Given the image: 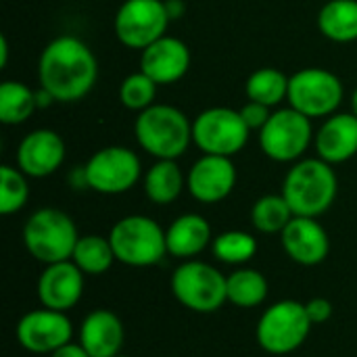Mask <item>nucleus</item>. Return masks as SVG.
I'll list each match as a JSON object with an SVG mask.
<instances>
[{
    "label": "nucleus",
    "instance_id": "1",
    "mask_svg": "<svg viewBox=\"0 0 357 357\" xmlns=\"http://www.w3.org/2000/svg\"><path fill=\"white\" fill-rule=\"evenodd\" d=\"M38 79L56 102H77L92 92L98 79L96 54L77 36H56L40 52Z\"/></svg>",
    "mask_w": 357,
    "mask_h": 357
},
{
    "label": "nucleus",
    "instance_id": "2",
    "mask_svg": "<svg viewBox=\"0 0 357 357\" xmlns=\"http://www.w3.org/2000/svg\"><path fill=\"white\" fill-rule=\"evenodd\" d=\"M339 178L335 165L320 157H303L293 163L282 180L280 195L287 199L295 215L320 218L337 201Z\"/></svg>",
    "mask_w": 357,
    "mask_h": 357
},
{
    "label": "nucleus",
    "instance_id": "3",
    "mask_svg": "<svg viewBox=\"0 0 357 357\" xmlns=\"http://www.w3.org/2000/svg\"><path fill=\"white\" fill-rule=\"evenodd\" d=\"M134 136L138 146L155 161H178L192 144V121L178 107L155 102L138 113L134 121Z\"/></svg>",
    "mask_w": 357,
    "mask_h": 357
},
{
    "label": "nucleus",
    "instance_id": "4",
    "mask_svg": "<svg viewBox=\"0 0 357 357\" xmlns=\"http://www.w3.org/2000/svg\"><path fill=\"white\" fill-rule=\"evenodd\" d=\"M77 241L79 234L73 218L56 207L33 211L23 226V245L27 253L44 266L71 259Z\"/></svg>",
    "mask_w": 357,
    "mask_h": 357
},
{
    "label": "nucleus",
    "instance_id": "5",
    "mask_svg": "<svg viewBox=\"0 0 357 357\" xmlns=\"http://www.w3.org/2000/svg\"><path fill=\"white\" fill-rule=\"evenodd\" d=\"M117 264L128 268H153L167 255L165 228L149 215H126L109 230Z\"/></svg>",
    "mask_w": 357,
    "mask_h": 357
},
{
    "label": "nucleus",
    "instance_id": "6",
    "mask_svg": "<svg viewBox=\"0 0 357 357\" xmlns=\"http://www.w3.org/2000/svg\"><path fill=\"white\" fill-rule=\"evenodd\" d=\"M312 320L305 312V303L295 299H282L272 303L257 320L255 339L257 345L270 356H289L297 351L312 333Z\"/></svg>",
    "mask_w": 357,
    "mask_h": 357
},
{
    "label": "nucleus",
    "instance_id": "7",
    "mask_svg": "<svg viewBox=\"0 0 357 357\" xmlns=\"http://www.w3.org/2000/svg\"><path fill=\"white\" fill-rule=\"evenodd\" d=\"M169 289L176 301L195 314H215L228 303L226 276L199 259L182 261L169 278Z\"/></svg>",
    "mask_w": 357,
    "mask_h": 357
},
{
    "label": "nucleus",
    "instance_id": "8",
    "mask_svg": "<svg viewBox=\"0 0 357 357\" xmlns=\"http://www.w3.org/2000/svg\"><path fill=\"white\" fill-rule=\"evenodd\" d=\"M312 119L293 107L272 111L266 126L257 132L261 153L276 163H297L314 142Z\"/></svg>",
    "mask_w": 357,
    "mask_h": 357
},
{
    "label": "nucleus",
    "instance_id": "9",
    "mask_svg": "<svg viewBox=\"0 0 357 357\" xmlns=\"http://www.w3.org/2000/svg\"><path fill=\"white\" fill-rule=\"evenodd\" d=\"M345 98L343 82L337 73L324 67H305L289 79V107L310 119H326L341 107Z\"/></svg>",
    "mask_w": 357,
    "mask_h": 357
},
{
    "label": "nucleus",
    "instance_id": "10",
    "mask_svg": "<svg viewBox=\"0 0 357 357\" xmlns=\"http://www.w3.org/2000/svg\"><path fill=\"white\" fill-rule=\"evenodd\" d=\"M249 134L241 111L230 107H209L192 119V144L203 155L232 159L247 146Z\"/></svg>",
    "mask_w": 357,
    "mask_h": 357
},
{
    "label": "nucleus",
    "instance_id": "11",
    "mask_svg": "<svg viewBox=\"0 0 357 357\" xmlns=\"http://www.w3.org/2000/svg\"><path fill=\"white\" fill-rule=\"evenodd\" d=\"M86 186L98 195H123L132 190L142 174L140 157L121 144L96 151L84 165Z\"/></svg>",
    "mask_w": 357,
    "mask_h": 357
},
{
    "label": "nucleus",
    "instance_id": "12",
    "mask_svg": "<svg viewBox=\"0 0 357 357\" xmlns=\"http://www.w3.org/2000/svg\"><path fill=\"white\" fill-rule=\"evenodd\" d=\"M172 17L165 0H123L115 13V38L132 50H144L167 36Z\"/></svg>",
    "mask_w": 357,
    "mask_h": 357
},
{
    "label": "nucleus",
    "instance_id": "13",
    "mask_svg": "<svg viewBox=\"0 0 357 357\" xmlns=\"http://www.w3.org/2000/svg\"><path fill=\"white\" fill-rule=\"evenodd\" d=\"M15 335L25 351L36 356H50L59 347L71 343L73 324L65 312L42 307L21 316Z\"/></svg>",
    "mask_w": 357,
    "mask_h": 357
},
{
    "label": "nucleus",
    "instance_id": "14",
    "mask_svg": "<svg viewBox=\"0 0 357 357\" xmlns=\"http://www.w3.org/2000/svg\"><path fill=\"white\" fill-rule=\"evenodd\" d=\"M236 178V167L230 157L201 155L186 174V190L195 201L215 205L232 195Z\"/></svg>",
    "mask_w": 357,
    "mask_h": 357
},
{
    "label": "nucleus",
    "instance_id": "15",
    "mask_svg": "<svg viewBox=\"0 0 357 357\" xmlns=\"http://www.w3.org/2000/svg\"><path fill=\"white\" fill-rule=\"evenodd\" d=\"M67 157L63 136L50 128H38L25 134L17 146V167L33 180L48 178L61 169Z\"/></svg>",
    "mask_w": 357,
    "mask_h": 357
},
{
    "label": "nucleus",
    "instance_id": "16",
    "mask_svg": "<svg viewBox=\"0 0 357 357\" xmlns=\"http://www.w3.org/2000/svg\"><path fill=\"white\" fill-rule=\"evenodd\" d=\"M84 278L86 274L71 259L44 266L38 278V299L42 307L65 312V314L73 310L84 297V289H86Z\"/></svg>",
    "mask_w": 357,
    "mask_h": 357
},
{
    "label": "nucleus",
    "instance_id": "17",
    "mask_svg": "<svg viewBox=\"0 0 357 357\" xmlns=\"http://www.w3.org/2000/svg\"><path fill=\"white\" fill-rule=\"evenodd\" d=\"M280 245L291 261L303 268L320 266L331 253V238L318 218L295 215L280 234Z\"/></svg>",
    "mask_w": 357,
    "mask_h": 357
},
{
    "label": "nucleus",
    "instance_id": "18",
    "mask_svg": "<svg viewBox=\"0 0 357 357\" xmlns=\"http://www.w3.org/2000/svg\"><path fill=\"white\" fill-rule=\"evenodd\" d=\"M190 48L174 36H163L140 52V71L159 86L178 84L190 69Z\"/></svg>",
    "mask_w": 357,
    "mask_h": 357
},
{
    "label": "nucleus",
    "instance_id": "19",
    "mask_svg": "<svg viewBox=\"0 0 357 357\" xmlns=\"http://www.w3.org/2000/svg\"><path fill=\"white\" fill-rule=\"evenodd\" d=\"M77 337L90 357H117L126 341V331L115 312L100 307L84 316Z\"/></svg>",
    "mask_w": 357,
    "mask_h": 357
},
{
    "label": "nucleus",
    "instance_id": "20",
    "mask_svg": "<svg viewBox=\"0 0 357 357\" xmlns=\"http://www.w3.org/2000/svg\"><path fill=\"white\" fill-rule=\"evenodd\" d=\"M320 159L331 165L345 163L357 155V117L354 113H333L322 121L314 136Z\"/></svg>",
    "mask_w": 357,
    "mask_h": 357
},
{
    "label": "nucleus",
    "instance_id": "21",
    "mask_svg": "<svg viewBox=\"0 0 357 357\" xmlns=\"http://www.w3.org/2000/svg\"><path fill=\"white\" fill-rule=\"evenodd\" d=\"M167 255L182 261L195 259L213 243L211 224L201 213H182L165 228Z\"/></svg>",
    "mask_w": 357,
    "mask_h": 357
},
{
    "label": "nucleus",
    "instance_id": "22",
    "mask_svg": "<svg viewBox=\"0 0 357 357\" xmlns=\"http://www.w3.org/2000/svg\"><path fill=\"white\" fill-rule=\"evenodd\" d=\"M142 188L151 203L172 205L180 199L186 188V176L178 161L157 159L142 176Z\"/></svg>",
    "mask_w": 357,
    "mask_h": 357
},
{
    "label": "nucleus",
    "instance_id": "23",
    "mask_svg": "<svg viewBox=\"0 0 357 357\" xmlns=\"http://www.w3.org/2000/svg\"><path fill=\"white\" fill-rule=\"evenodd\" d=\"M320 33L337 44L357 40V0H328L318 13Z\"/></svg>",
    "mask_w": 357,
    "mask_h": 357
},
{
    "label": "nucleus",
    "instance_id": "24",
    "mask_svg": "<svg viewBox=\"0 0 357 357\" xmlns=\"http://www.w3.org/2000/svg\"><path fill=\"white\" fill-rule=\"evenodd\" d=\"M226 293H228V303H232L234 307L253 310L268 299L270 284L259 270L243 266L226 276Z\"/></svg>",
    "mask_w": 357,
    "mask_h": 357
},
{
    "label": "nucleus",
    "instance_id": "25",
    "mask_svg": "<svg viewBox=\"0 0 357 357\" xmlns=\"http://www.w3.org/2000/svg\"><path fill=\"white\" fill-rule=\"evenodd\" d=\"M71 261L86 276H102L113 268L117 257H115L109 236L86 234V236H79V241L73 249Z\"/></svg>",
    "mask_w": 357,
    "mask_h": 357
},
{
    "label": "nucleus",
    "instance_id": "26",
    "mask_svg": "<svg viewBox=\"0 0 357 357\" xmlns=\"http://www.w3.org/2000/svg\"><path fill=\"white\" fill-rule=\"evenodd\" d=\"M289 79L284 71L276 67H259L245 82V94L249 100L261 102L270 109L278 107L289 96Z\"/></svg>",
    "mask_w": 357,
    "mask_h": 357
},
{
    "label": "nucleus",
    "instance_id": "27",
    "mask_svg": "<svg viewBox=\"0 0 357 357\" xmlns=\"http://www.w3.org/2000/svg\"><path fill=\"white\" fill-rule=\"evenodd\" d=\"M38 109L36 90L17 79H4L0 84V123L21 126Z\"/></svg>",
    "mask_w": 357,
    "mask_h": 357
},
{
    "label": "nucleus",
    "instance_id": "28",
    "mask_svg": "<svg viewBox=\"0 0 357 357\" xmlns=\"http://www.w3.org/2000/svg\"><path fill=\"white\" fill-rule=\"evenodd\" d=\"M293 218L295 213L282 195H264L251 207V224L261 234H282Z\"/></svg>",
    "mask_w": 357,
    "mask_h": 357
},
{
    "label": "nucleus",
    "instance_id": "29",
    "mask_svg": "<svg viewBox=\"0 0 357 357\" xmlns=\"http://www.w3.org/2000/svg\"><path fill=\"white\" fill-rule=\"evenodd\" d=\"M211 253L222 264L243 268L257 255V238L245 230H226L213 236Z\"/></svg>",
    "mask_w": 357,
    "mask_h": 357
},
{
    "label": "nucleus",
    "instance_id": "30",
    "mask_svg": "<svg viewBox=\"0 0 357 357\" xmlns=\"http://www.w3.org/2000/svg\"><path fill=\"white\" fill-rule=\"evenodd\" d=\"M29 201V184L27 176L15 165L0 167V213L15 215Z\"/></svg>",
    "mask_w": 357,
    "mask_h": 357
},
{
    "label": "nucleus",
    "instance_id": "31",
    "mask_svg": "<svg viewBox=\"0 0 357 357\" xmlns=\"http://www.w3.org/2000/svg\"><path fill=\"white\" fill-rule=\"evenodd\" d=\"M159 84L151 79L144 71H136L123 77L119 84V102L134 113H142L144 109L155 105Z\"/></svg>",
    "mask_w": 357,
    "mask_h": 357
},
{
    "label": "nucleus",
    "instance_id": "32",
    "mask_svg": "<svg viewBox=\"0 0 357 357\" xmlns=\"http://www.w3.org/2000/svg\"><path fill=\"white\" fill-rule=\"evenodd\" d=\"M241 115L245 119V123L249 126V130H261L266 126V121L270 119L272 115V109L261 105V102H255V100H249L243 109H241Z\"/></svg>",
    "mask_w": 357,
    "mask_h": 357
},
{
    "label": "nucleus",
    "instance_id": "33",
    "mask_svg": "<svg viewBox=\"0 0 357 357\" xmlns=\"http://www.w3.org/2000/svg\"><path fill=\"white\" fill-rule=\"evenodd\" d=\"M305 312H307L312 324L314 326H320V324H326L333 318L335 307H333V303L326 297H314V299H310L305 303Z\"/></svg>",
    "mask_w": 357,
    "mask_h": 357
},
{
    "label": "nucleus",
    "instance_id": "34",
    "mask_svg": "<svg viewBox=\"0 0 357 357\" xmlns=\"http://www.w3.org/2000/svg\"><path fill=\"white\" fill-rule=\"evenodd\" d=\"M50 357H90V354L77 341V343H67V345L59 347L54 354H50Z\"/></svg>",
    "mask_w": 357,
    "mask_h": 357
},
{
    "label": "nucleus",
    "instance_id": "35",
    "mask_svg": "<svg viewBox=\"0 0 357 357\" xmlns=\"http://www.w3.org/2000/svg\"><path fill=\"white\" fill-rule=\"evenodd\" d=\"M165 4H167V13H169L172 19H180L184 15V10H186L182 0H165Z\"/></svg>",
    "mask_w": 357,
    "mask_h": 357
},
{
    "label": "nucleus",
    "instance_id": "36",
    "mask_svg": "<svg viewBox=\"0 0 357 357\" xmlns=\"http://www.w3.org/2000/svg\"><path fill=\"white\" fill-rule=\"evenodd\" d=\"M6 65H8V40L2 33L0 36V69H6Z\"/></svg>",
    "mask_w": 357,
    "mask_h": 357
},
{
    "label": "nucleus",
    "instance_id": "37",
    "mask_svg": "<svg viewBox=\"0 0 357 357\" xmlns=\"http://www.w3.org/2000/svg\"><path fill=\"white\" fill-rule=\"evenodd\" d=\"M351 113L357 117V88L354 90V94H351Z\"/></svg>",
    "mask_w": 357,
    "mask_h": 357
},
{
    "label": "nucleus",
    "instance_id": "38",
    "mask_svg": "<svg viewBox=\"0 0 357 357\" xmlns=\"http://www.w3.org/2000/svg\"><path fill=\"white\" fill-rule=\"evenodd\" d=\"M117 357H128V356H121V354H119V356H117Z\"/></svg>",
    "mask_w": 357,
    "mask_h": 357
}]
</instances>
